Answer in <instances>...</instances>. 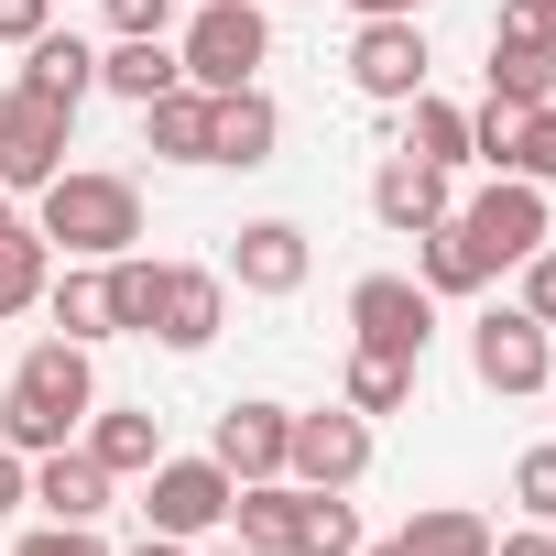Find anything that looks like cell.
Listing matches in <instances>:
<instances>
[{
  "label": "cell",
  "instance_id": "1",
  "mask_svg": "<svg viewBox=\"0 0 556 556\" xmlns=\"http://www.w3.org/2000/svg\"><path fill=\"white\" fill-rule=\"evenodd\" d=\"M88 404H99L88 350H77V339H34L23 371L0 382V437H12L23 458H45V447H66V437L88 426Z\"/></svg>",
  "mask_w": 556,
  "mask_h": 556
},
{
  "label": "cell",
  "instance_id": "2",
  "mask_svg": "<svg viewBox=\"0 0 556 556\" xmlns=\"http://www.w3.org/2000/svg\"><path fill=\"white\" fill-rule=\"evenodd\" d=\"M45 197V251H66V262H121L131 240H142V186L131 175H88V164H66L55 186H34Z\"/></svg>",
  "mask_w": 556,
  "mask_h": 556
},
{
  "label": "cell",
  "instance_id": "3",
  "mask_svg": "<svg viewBox=\"0 0 556 556\" xmlns=\"http://www.w3.org/2000/svg\"><path fill=\"white\" fill-rule=\"evenodd\" d=\"M175 55H186V88L229 99V88L262 77V55H273V12H262V0H197V23H186Z\"/></svg>",
  "mask_w": 556,
  "mask_h": 556
},
{
  "label": "cell",
  "instance_id": "4",
  "mask_svg": "<svg viewBox=\"0 0 556 556\" xmlns=\"http://www.w3.org/2000/svg\"><path fill=\"white\" fill-rule=\"evenodd\" d=\"M458 229H469V251L502 273V262H534L545 240H556V207H545V186H523V175H502L491 197H469V207H447Z\"/></svg>",
  "mask_w": 556,
  "mask_h": 556
},
{
  "label": "cell",
  "instance_id": "5",
  "mask_svg": "<svg viewBox=\"0 0 556 556\" xmlns=\"http://www.w3.org/2000/svg\"><path fill=\"white\" fill-rule=\"evenodd\" d=\"M229 469L218 458H153L142 469V513H153V534H175V545H197V534H218L229 523Z\"/></svg>",
  "mask_w": 556,
  "mask_h": 556
},
{
  "label": "cell",
  "instance_id": "6",
  "mask_svg": "<svg viewBox=\"0 0 556 556\" xmlns=\"http://www.w3.org/2000/svg\"><path fill=\"white\" fill-rule=\"evenodd\" d=\"M350 328H361V350L426 361V339H437V295L415 285V273H361V285H350Z\"/></svg>",
  "mask_w": 556,
  "mask_h": 556
},
{
  "label": "cell",
  "instance_id": "7",
  "mask_svg": "<svg viewBox=\"0 0 556 556\" xmlns=\"http://www.w3.org/2000/svg\"><path fill=\"white\" fill-rule=\"evenodd\" d=\"M556 328L545 317H523V306H491L480 328H469V371L491 382V393H545L556 382V350H545Z\"/></svg>",
  "mask_w": 556,
  "mask_h": 556
},
{
  "label": "cell",
  "instance_id": "8",
  "mask_svg": "<svg viewBox=\"0 0 556 556\" xmlns=\"http://www.w3.org/2000/svg\"><path fill=\"white\" fill-rule=\"evenodd\" d=\"M361 469H371V415H350V404L295 415V437H285V480H306V491H350Z\"/></svg>",
  "mask_w": 556,
  "mask_h": 556
},
{
  "label": "cell",
  "instance_id": "9",
  "mask_svg": "<svg viewBox=\"0 0 556 556\" xmlns=\"http://www.w3.org/2000/svg\"><path fill=\"white\" fill-rule=\"evenodd\" d=\"M66 99H34V88H12L0 99V186H55L66 175Z\"/></svg>",
  "mask_w": 556,
  "mask_h": 556
},
{
  "label": "cell",
  "instance_id": "10",
  "mask_svg": "<svg viewBox=\"0 0 556 556\" xmlns=\"http://www.w3.org/2000/svg\"><path fill=\"white\" fill-rule=\"evenodd\" d=\"M306 273H317V251H306L295 218H240V229H229V285H240V295H295Z\"/></svg>",
  "mask_w": 556,
  "mask_h": 556
},
{
  "label": "cell",
  "instance_id": "11",
  "mask_svg": "<svg viewBox=\"0 0 556 556\" xmlns=\"http://www.w3.org/2000/svg\"><path fill=\"white\" fill-rule=\"evenodd\" d=\"M426 66H437V55H426L415 23H361V34H350V88L382 99V110H404V99L426 88Z\"/></svg>",
  "mask_w": 556,
  "mask_h": 556
},
{
  "label": "cell",
  "instance_id": "12",
  "mask_svg": "<svg viewBox=\"0 0 556 556\" xmlns=\"http://www.w3.org/2000/svg\"><path fill=\"white\" fill-rule=\"evenodd\" d=\"M218 317H229V273L164 262V285H153V339H164V350H207Z\"/></svg>",
  "mask_w": 556,
  "mask_h": 556
},
{
  "label": "cell",
  "instance_id": "13",
  "mask_svg": "<svg viewBox=\"0 0 556 556\" xmlns=\"http://www.w3.org/2000/svg\"><path fill=\"white\" fill-rule=\"evenodd\" d=\"M285 437H295L285 404H229L218 437H207V458H218L229 480H285Z\"/></svg>",
  "mask_w": 556,
  "mask_h": 556
},
{
  "label": "cell",
  "instance_id": "14",
  "mask_svg": "<svg viewBox=\"0 0 556 556\" xmlns=\"http://www.w3.org/2000/svg\"><path fill=\"white\" fill-rule=\"evenodd\" d=\"M273 131H285V110L262 99V77L251 88H229V99H207V164H273Z\"/></svg>",
  "mask_w": 556,
  "mask_h": 556
},
{
  "label": "cell",
  "instance_id": "15",
  "mask_svg": "<svg viewBox=\"0 0 556 556\" xmlns=\"http://www.w3.org/2000/svg\"><path fill=\"white\" fill-rule=\"evenodd\" d=\"M229 523H240L251 556H295V534H306V480H240V491H229Z\"/></svg>",
  "mask_w": 556,
  "mask_h": 556
},
{
  "label": "cell",
  "instance_id": "16",
  "mask_svg": "<svg viewBox=\"0 0 556 556\" xmlns=\"http://www.w3.org/2000/svg\"><path fill=\"white\" fill-rule=\"evenodd\" d=\"M371 218H382V229H404V240H415V229H437V218H447V175H437V164H415V153H382V175H371Z\"/></svg>",
  "mask_w": 556,
  "mask_h": 556
},
{
  "label": "cell",
  "instance_id": "17",
  "mask_svg": "<svg viewBox=\"0 0 556 556\" xmlns=\"http://www.w3.org/2000/svg\"><path fill=\"white\" fill-rule=\"evenodd\" d=\"M34 502H45L55 523H99V513H110V469H99L88 447H45V458H34Z\"/></svg>",
  "mask_w": 556,
  "mask_h": 556
},
{
  "label": "cell",
  "instance_id": "18",
  "mask_svg": "<svg viewBox=\"0 0 556 556\" xmlns=\"http://www.w3.org/2000/svg\"><path fill=\"white\" fill-rule=\"evenodd\" d=\"M99 88L142 110V99H164V88H186V55H175L164 34H121V45L99 55Z\"/></svg>",
  "mask_w": 556,
  "mask_h": 556
},
{
  "label": "cell",
  "instance_id": "19",
  "mask_svg": "<svg viewBox=\"0 0 556 556\" xmlns=\"http://www.w3.org/2000/svg\"><path fill=\"white\" fill-rule=\"evenodd\" d=\"M88 458H99L110 480H142V469L164 458V426H153V415H131V404H121V415H110V404H88Z\"/></svg>",
  "mask_w": 556,
  "mask_h": 556
},
{
  "label": "cell",
  "instance_id": "20",
  "mask_svg": "<svg viewBox=\"0 0 556 556\" xmlns=\"http://www.w3.org/2000/svg\"><path fill=\"white\" fill-rule=\"evenodd\" d=\"M415 285H426V295H480V285H491V262L469 251L458 218H437V229H415Z\"/></svg>",
  "mask_w": 556,
  "mask_h": 556
},
{
  "label": "cell",
  "instance_id": "21",
  "mask_svg": "<svg viewBox=\"0 0 556 556\" xmlns=\"http://www.w3.org/2000/svg\"><path fill=\"white\" fill-rule=\"evenodd\" d=\"M45 306H55V328H66L77 350L121 339V328H110V262H77V273H55V285H45Z\"/></svg>",
  "mask_w": 556,
  "mask_h": 556
},
{
  "label": "cell",
  "instance_id": "22",
  "mask_svg": "<svg viewBox=\"0 0 556 556\" xmlns=\"http://www.w3.org/2000/svg\"><path fill=\"white\" fill-rule=\"evenodd\" d=\"M23 88H34V99H66V110H77V99L99 88V55H88L77 34H34V45H23Z\"/></svg>",
  "mask_w": 556,
  "mask_h": 556
},
{
  "label": "cell",
  "instance_id": "23",
  "mask_svg": "<svg viewBox=\"0 0 556 556\" xmlns=\"http://www.w3.org/2000/svg\"><path fill=\"white\" fill-rule=\"evenodd\" d=\"M491 99H502V110H545V99H556V45L491 34Z\"/></svg>",
  "mask_w": 556,
  "mask_h": 556
},
{
  "label": "cell",
  "instance_id": "24",
  "mask_svg": "<svg viewBox=\"0 0 556 556\" xmlns=\"http://www.w3.org/2000/svg\"><path fill=\"white\" fill-rule=\"evenodd\" d=\"M142 131H153L164 164H207V88H164V99H142Z\"/></svg>",
  "mask_w": 556,
  "mask_h": 556
},
{
  "label": "cell",
  "instance_id": "25",
  "mask_svg": "<svg viewBox=\"0 0 556 556\" xmlns=\"http://www.w3.org/2000/svg\"><path fill=\"white\" fill-rule=\"evenodd\" d=\"M45 285H55L45 229H0V317H34V306H45Z\"/></svg>",
  "mask_w": 556,
  "mask_h": 556
},
{
  "label": "cell",
  "instance_id": "26",
  "mask_svg": "<svg viewBox=\"0 0 556 556\" xmlns=\"http://www.w3.org/2000/svg\"><path fill=\"white\" fill-rule=\"evenodd\" d=\"M404 110H415L404 153H415V164H437V175H458V164H469V110H447V99H426V88H415Z\"/></svg>",
  "mask_w": 556,
  "mask_h": 556
},
{
  "label": "cell",
  "instance_id": "27",
  "mask_svg": "<svg viewBox=\"0 0 556 556\" xmlns=\"http://www.w3.org/2000/svg\"><path fill=\"white\" fill-rule=\"evenodd\" d=\"M393 545H404V556H491V523H480V513H458V502H426Z\"/></svg>",
  "mask_w": 556,
  "mask_h": 556
},
{
  "label": "cell",
  "instance_id": "28",
  "mask_svg": "<svg viewBox=\"0 0 556 556\" xmlns=\"http://www.w3.org/2000/svg\"><path fill=\"white\" fill-rule=\"evenodd\" d=\"M404 393H415V361H393V350H350V415H404Z\"/></svg>",
  "mask_w": 556,
  "mask_h": 556
},
{
  "label": "cell",
  "instance_id": "29",
  "mask_svg": "<svg viewBox=\"0 0 556 556\" xmlns=\"http://www.w3.org/2000/svg\"><path fill=\"white\" fill-rule=\"evenodd\" d=\"M153 285H164V262H110V328L121 339H153Z\"/></svg>",
  "mask_w": 556,
  "mask_h": 556
},
{
  "label": "cell",
  "instance_id": "30",
  "mask_svg": "<svg viewBox=\"0 0 556 556\" xmlns=\"http://www.w3.org/2000/svg\"><path fill=\"white\" fill-rule=\"evenodd\" d=\"M295 556H361V513H350V491H306V534H295Z\"/></svg>",
  "mask_w": 556,
  "mask_h": 556
},
{
  "label": "cell",
  "instance_id": "31",
  "mask_svg": "<svg viewBox=\"0 0 556 556\" xmlns=\"http://www.w3.org/2000/svg\"><path fill=\"white\" fill-rule=\"evenodd\" d=\"M502 175H523V186H556V99L513 121V153H502Z\"/></svg>",
  "mask_w": 556,
  "mask_h": 556
},
{
  "label": "cell",
  "instance_id": "32",
  "mask_svg": "<svg viewBox=\"0 0 556 556\" xmlns=\"http://www.w3.org/2000/svg\"><path fill=\"white\" fill-rule=\"evenodd\" d=\"M513 502H523L534 523H556V447H523V458H513Z\"/></svg>",
  "mask_w": 556,
  "mask_h": 556
},
{
  "label": "cell",
  "instance_id": "33",
  "mask_svg": "<svg viewBox=\"0 0 556 556\" xmlns=\"http://www.w3.org/2000/svg\"><path fill=\"white\" fill-rule=\"evenodd\" d=\"M513 121H523V110L480 99V110H469V153H480V164H502V153H513Z\"/></svg>",
  "mask_w": 556,
  "mask_h": 556
},
{
  "label": "cell",
  "instance_id": "34",
  "mask_svg": "<svg viewBox=\"0 0 556 556\" xmlns=\"http://www.w3.org/2000/svg\"><path fill=\"white\" fill-rule=\"evenodd\" d=\"M12 556H110V545H99V523H45V534H23Z\"/></svg>",
  "mask_w": 556,
  "mask_h": 556
},
{
  "label": "cell",
  "instance_id": "35",
  "mask_svg": "<svg viewBox=\"0 0 556 556\" xmlns=\"http://www.w3.org/2000/svg\"><path fill=\"white\" fill-rule=\"evenodd\" d=\"M491 34H523V45H556V0H502Z\"/></svg>",
  "mask_w": 556,
  "mask_h": 556
},
{
  "label": "cell",
  "instance_id": "36",
  "mask_svg": "<svg viewBox=\"0 0 556 556\" xmlns=\"http://www.w3.org/2000/svg\"><path fill=\"white\" fill-rule=\"evenodd\" d=\"M523 317H545V328H556V240L523 262Z\"/></svg>",
  "mask_w": 556,
  "mask_h": 556
},
{
  "label": "cell",
  "instance_id": "37",
  "mask_svg": "<svg viewBox=\"0 0 556 556\" xmlns=\"http://www.w3.org/2000/svg\"><path fill=\"white\" fill-rule=\"evenodd\" d=\"M34 34H55V0H0V45H34Z\"/></svg>",
  "mask_w": 556,
  "mask_h": 556
},
{
  "label": "cell",
  "instance_id": "38",
  "mask_svg": "<svg viewBox=\"0 0 556 556\" xmlns=\"http://www.w3.org/2000/svg\"><path fill=\"white\" fill-rule=\"evenodd\" d=\"M175 0H110V34H164Z\"/></svg>",
  "mask_w": 556,
  "mask_h": 556
},
{
  "label": "cell",
  "instance_id": "39",
  "mask_svg": "<svg viewBox=\"0 0 556 556\" xmlns=\"http://www.w3.org/2000/svg\"><path fill=\"white\" fill-rule=\"evenodd\" d=\"M12 502H34V458H23L12 437H0V513H12Z\"/></svg>",
  "mask_w": 556,
  "mask_h": 556
},
{
  "label": "cell",
  "instance_id": "40",
  "mask_svg": "<svg viewBox=\"0 0 556 556\" xmlns=\"http://www.w3.org/2000/svg\"><path fill=\"white\" fill-rule=\"evenodd\" d=\"M491 556H556V534L534 523V534H491Z\"/></svg>",
  "mask_w": 556,
  "mask_h": 556
},
{
  "label": "cell",
  "instance_id": "41",
  "mask_svg": "<svg viewBox=\"0 0 556 556\" xmlns=\"http://www.w3.org/2000/svg\"><path fill=\"white\" fill-rule=\"evenodd\" d=\"M350 12H361V23H415L426 0H350Z\"/></svg>",
  "mask_w": 556,
  "mask_h": 556
},
{
  "label": "cell",
  "instance_id": "42",
  "mask_svg": "<svg viewBox=\"0 0 556 556\" xmlns=\"http://www.w3.org/2000/svg\"><path fill=\"white\" fill-rule=\"evenodd\" d=\"M131 556H186V545H175V534H142V545H131Z\"/></svg>",
  "mask_w": 556,
  "mask_h": 556
},
{
  "label": "cell",
  "instance_id": "43",
  "mask_svg": "<svg viewBox=\"0 0 556 556\" xmlns=\"http://www.w3.org/2000/svg\"><path fill=\"white\" fill-rule=\"evenodd\" d=\"M0 229H23V218H12V186H0Z\"/></svg>",
  "mask_w": 556,
  "mask_h": 556
},
{
  "label": "cell",
  "instance_id": "44",
  "mask_svg": "<svg viewBox=\"0 0 556 556\" xmlns=\"http://www.w3.org/2000/svg\"><path fill=\"white\" fill-rule=\"evenodd\" d=\"M361 556H404V545H361Z\"/></svg>",
  "mask_w": 556,
  "mask_h": 556
},
{
  "label": "cell",
  "instance_id": "45",
  "mask_svg": "<svg viewBox=\"0 0 556 556\" xmlns=\"http://www.w3.org/2000/svg\"><path fill=\"white\" fill-rule=\"evenodd\" d=\"M218 556H251V545H218Z\"/></svg>",
  "mask_w": 556,
  "mask_h": 556
},
{
  "label": "cell",
  "instance_id": "46",
  "mask_svg": "<svg viewBox=\"0 0 556 556\" xmlns=\"http://www.w3.org/2000/svg\"><path fill=\"white\" fill-rule=\"evenodd\" d=\"M262 12H273V0H262Z\"/></svg>",
  "mask_w": 556,
  "mask_h": 556
},
{
  "label": "cell",
  "instance_id": "47",
  "mask_svg": "<svg viewBox=\"0 0 556 556\" xmlns=\"http://www.w3.org/2000/svg\"><path fill=\"white\" fill-rule=\"evenodd\" d=\"M545 393H556V382H545Z\"/></svg>",
  "mask_w": 556,
  "mask_h": 556
}]
</instances>
